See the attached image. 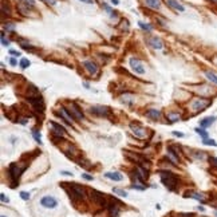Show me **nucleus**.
Wrapping results in <instances>:
<instances>
[{"label": "nucleus", "mask_w": 217, "mask_h": 217, "mask_svg": "<svg viewBox=\"0 0 217 217\" xmlns=\"http://www.w3.org/2000/svg\"><path fill=\"white\" fill-rule=\"evenodd\" d=\"M27 168V163H23V161L20 162H15L10 166V170H8V174H10V178H11V182L12 184H16L19 179V177L21 176L24 170Z\"/></svg>", "instance_id": "obj_1"}, {"label": "nucleus", "mask_w": 217, "mask_h": 217, "mask_svg": "<svg viewBox=\"0 0 217 217\" xmlns=\"http://www.w3.org/2000/svg\"><path fill=\"white\" fill-rule=\"evenodd\" d=\"M160 176H161L162 184L165 185L169 190L176 189V186L178 185V179H177V177L174 176L171 171H160Z\"/></svg>", "instance_id": "obj_2"}, {"label": "nucleus", "mask_w": 217, "mask_h": 217, "mask_svg": "<svg viewBox=\"0 0 217 217\" xmlns=\"http://www.w3.org/2000/svg\"><path fill=\"white\" fill-rule=\"evenodd\" d=\"M67 192H68V196L72 200H85L86 198V192H85V188L80 186L78 184H71L68 186H66Z\"/></svg>", "instance_id": "obj_3"}, {"label": "nucleus", "mask_w": 217, "mask_h": 217, "mask_svg": "<svg viewBox=\"0 0 217 217\" xmlns=\"http://www.w3.org/2000/svg\"><path fill=\"white\" fill-rule=\"evenodd\" d=\"M90 198L95 205H99V206H106V198H104L103 193L98 192V190H91L90 192Z\"/></svg>", "instance_id": "obj_4"}, {"label": "nucleus", "mask_w": 217, "mask_h": 217, "mask_svg": "<svg viewBox=\"0 0 217 217\" xmlns=\"http://www.w3.org/2000/svg\"><path fill=\"white\" fill-rule=\"evenodd\" d=\"M212 103L210 99H205V98H197L192 102V109L196 111H201V110H205L209 104Z\"/></svg>", "instance_id": "obj_5"}, {"label": "nucleus", "mask_w": 217, "mask_h": 217, "mask_svg": "<svg viewBox=\"0 0 217 217\" xmlns=\"http://www.w3.org/2000/svg\"><path fill=\"white\" fill-rule=\"evenodd\" d=\"M40 205L43 208H47V209H54L56 205H58V200L52 196H44V197L40 200Z\"/></svg>", "instance_id": "obj_6"}, {"label": "nucleus", "mask_w": 217, "mask_h": 217, "mask_svg": "<svg viewBox=\"0 0 217 217\" xmlns=\"http://www.w3.org/2000/svg\"><path fill=\"white\" fill-rule=\"evenodd\" d=\"M90 111L99 117H109L110 115V109L106 106H94L90 109Z\"/></svg>", "instance_id": "obj_7"}, {"label": "nucleus", "mask_w": 217, "mask_h": 217, "mask_svg": "<svg viewBox=\"0 0 217 217\" xmlns=\"http://www.w3.org/2000/svg\"><path fill=\"white\" fill-rule=\"evenodd\" d=\"M67 110H68V113L72 115V118H74L75 121H82V119H83L82 111H80L79 107H78L75 103H71V104H70V107H68Z\"/></svg>", "instance_id": "obj_8"}, {"label": "nucleus", "mask_w": 217, "mask_h": 217, "mask_svg": "<svg viewBox=\"0 0 217 217\" xmlns=\"http://www.w3.org/2000/svg\"><path fill=\"white\" fill-rule=\"evenodd\" d=\"M130 129H131L134 135L138 137V138H145V137H146V130H145L142 126H139L138 123H131Z\"/></svg>", "instance_id": "obj_9"}, {"label": "nucleus", "mask_w": 217, "mask_h": 217, "mask_svg": "<svg viewBox=\"0 0 217 217\" xmlns=\"http://www.w3.org/2000/svg\"><path fill=\"white\" fill-rule=\"evenodd\" d=\"M129 62H130L131 68H133L137 74H143V72H145V68H143V66H142V63H141V60H139V59L131 58Z\"/></svg>", "instance_id": "obj_10"}, {"label": "nucleus", "mask_w": 217, "mask_h": 217, "mask_svg": "<svg viewBox=\"0 0 217 217\" xmlns=\"http://www.w3.org/2000/svg\"><path fill=\"white\" fill-rule=\"evenodd\" d=\"M83 67H85L86 71L90 72L91 75H95L96 72H98V66H96L93 60H85L83 62Z\"/></svg>", "instance_id": "obj_11"}, {"label": "nucleus", "mask_w": 217, "mask_h": 217, "mask_svg": "<svg viewBox=\"0 0 217 217\" xmlns=\"http://www.w3.org/2000/svg\"><path fill=\"white\" fill-rule=\"evenodd\" d=\"M58 114L60 115V117L63 118V119L66 121V122L68 123V125H72V122H74V121H75L74 118H72V115L68 113V110H67V109H64V107H60V109H59Z\"/></svg>", "instance_id": "obj_12"}, {"label": "nucleus", "mask_w": 217, "mask_h": 217, "mask_svg": "<svg viewBox=\"0 0 217 217\" xmlns=\"http://www.w3.org/2000/svg\"><path fill=\"white\" fill-rule=\"evenodd\" d=\"M166 4H168L170 8H173V10L178 11V12H184L185 11V7L181 4V3L177 1V0H166Z\"/></svg>", "instance_id": "obj_13"}, {"label": "nucleus", "mask_w": 217, "mask_h": 217, "mask_svg": "<svg viewBox=\"0 0 217 217\" xmlns=\"http://www.w3.org/2000/svg\"><path fill=\"white\" fill-rule=\"evenodd\" d=\"M28 101L31 102L32 104H34V107L36 110H43V107H44V102H43V99L40 98V96H35V98H28Z\"/></svg>", "instance_id": "obj_14"}, {"label": "nucleus", "mask_w": 217, "mask_h": 217, "mask_svg": "<svg viewBox=\"0 0 217 217\" xmlns=\"http://www.w3.org/2000/svg\"><path fill=\"white\" fill-rule=\"evenodd\" d=\"M149 44L152 46L153 48H155V50H161V48L163 47V43H162V40H161L160 38H157V36H153V38H150V39H149Z\"/></svg>", "instance_id": "obj_15"}, {"label": "nucleus", "mask_w": 217, "mask_h": 217, "mask_svg": "<svg viewBox=\"0 0 217 217\" xmlns=\"http://www.w3.org/2000/svg\"><path fill=\"white\" fill-rule=\"evenodd\" d=\"M104 177L113 179V181H122L123 179L122 174L118 173V171H107V173H104Z\"/></svg>", "instance_id": "obj_16"}, {"label": "nucleus", "mask_w": 217, "mask_h": 217, "mask_svg": "<svg viewBox=\"0 0 217 217\" xmlns=\"http://www.w3.org/2000/svg\"><path fill=\"white\" fill-rule=\"evenodd\" d=\"M214 121H216V117H206L200 121V126L201 127H209L212 123H214Z\"/></svg>", "instance_id": "obj_17"}, {"label": "nucleus", "mask_w": 217, "mask_h": 217, "mask_svg": "<svg viewBox=\"0 0 217 217\" xmlns=\"http://www.w3.org/2000/svg\"><path fill=\"white\" fill-rule=\"evenodd\" d=\"M50 125L52 126L54 129H55V130H54V133H56L59 137H62L64 133H66V130H64V127H63V126L58 125V123H56V122H50Z\"/></svg>", "instance_id": "obj_18"}, {"label": "nucleus", "mask_w": 217, "mask_h": 217, "mask_svg": "<svg viewBox=\"0 0 217 217\" xmlns=\"http://www.w3.org/2000/svg\"><path fill=\"white\" fill-rule=\"evenodd\" d=\"M147 7L153 8V10H158L161 7V0H145Z\"/></svg>", "instance_id": "obj_19"}, {"label": "nucleus", "mask_w": 217, "mask_h": 217, "mask_svg": "<svg viewBox=\"0 0 217 217\" xmlns=\"http://www.w3.org/2000/svg\"><path fill=\"white\" fill-rule=\"evenodd\" d=\"M205 77H206V79L210 80L213 85L217 86V74H214V72H212V71H205Z\"/></svg>", "instance_id": "obj_20"}, {"label": "nucleus", "mask_w": 217, "mask_h": 217, "mask_svg": "<svg viewBox=\"0 0 217 217\" xmlns=\"http://www.w3.org/2000/svg\"><path fill=\"white\" fill-rule=\"evenodd\" d=\"M146 115L149 118H152V119H157V118L160 117V111H158L157 109H150L146 111Z\"/></svg>", "instance_id": "obj_21"}, {"label": "nucleus", "mask_w": 217, "mask_h": 217, "mask_svg": "<svg viewBox=\"0 0 217 217\" xmlns=\"http://www.w3.org/2000/svg\"><path fill=\"white\" fill-rule=\"evenodd\" d=\"M185 197H192V198H196V200H198V201H202V202L205 201L204 200V196L200 194V193H186Z\"/></svg>", "instance_id": "obj_22"}, {"label": "nucleus", "mask_w": 217, "mask_h": 217, "mask_svg": "<svg viewBox=\"0 0 217 217\" xmlns=\"http://www.w3.org/2000/svg\"><path fill=\"white\" fill-rule=\"evenodd\" d=\"M138 26L141 27L142 29H145V31H147V32H150L153 29V27L150 26V24H147V23H143V21H138Z\"/></svg>", "instance_id": "obj_23"}, {"label": "nucleus", "mask_w": 217, "mask_h": 217, "mask_svg": "<svg viewBox=\"0 0 217 217\" xmlns=\"http://www.w3.org/2000/svg\"><path fill=\"white\" fill-rule=\"evenodd\" d=\"M113 192L117 193V194L121 196V197H127V192H125L123 189H119V188H114V189H113Z\"/></svg>", "instance_id": "obj_24"}, {"label": "nucleus", "mask_w": 217, "mask_h": 217, "mask_svg": "<svg viewBox=\"0 0 217 217\" xmlns=\"http://www.w3.org/2000/svg\"><path fill=\"white\" fill-rule=\"evenodd\" d=\"M196 133H197V134H200V135L204 139H206V138H208V133H206V131L204 130V129H200V127H197V129H196Z\"/></svg>", "instance_id": "obj_25"}, {"label": "nucleus", "mask_w": 217, "mask_h": 217, "mask_svg": "<svg viewBox=\"0 0 217 217\" xmlns=\"http://www.w3.org/2000/svg\"><path fill=\"white\" fill-rule=\"evenodd\" d=\"M29 64H31V62H29L28 59H26V58H23L20 60V67H21V68H27Z\"/></svg>", "instance_id": "obj_26"}, {"label": "nucleus", "mask_w": 217, "mask_h": 217, "mask_svg": "<svg viewBox=\"0 0 217 217\" xmlns=\"http://www.w3.org/2000/svg\"><path fill=\"white\" fill-rule=\"evenodd\" d=\"M202 143L204 145H209V146H217V142L216 141H213V139H204L202 141Z\"/></svg>", "instance_id": "obj_27"}, {"label": "nucleus", "mask_w": 217, "mask_h": 217, "mask_svg": "<svg viewBox=\"0 0 217 217\" xmlns=\"http://www.w3.org/2000/svg\"><path fill=\"white\" fill-rule=\"evenodd\" d=\"M32 135H34V138H35V141L36 142H39V143H42V141H40V133H38L36 130H32Z\"/></svg>", "instance_id": "obj_28"}, {"label": "nucleus", "mask_w": 217, "mask_h": 217, "mask_svg": "<svg viewBox=\"0 0 217 217\" xmlns=\"http://www.w3.org/2000/svg\"><path fill=\"white\" fill-rule=\"evenodd\" d=\"M168 117L170 118V119L173 121V122H176V121H179V115H178V114H169Z\"/></svg>", "instance_id": "obj_29"}, {"label": "nucleus", "mask_w": 217, "mask_h": 217, "mask_svg": "<svg viewBox=\"0 0 217 217\" xmlns=\"http://www.w3.org/2000/svg\"><path fill=\"white\" fill-rule=\"evenodd\" d=\"M209 162H210L212 166L217 168V158H216V157H210V158H209Z\"/></svg>", "instance_id": "obj_30"}, {"label": "nucleus", "mask_w": 217, "mask_h": 217, "mask_svg": "<svg viewBox=\"0 0 217 217\" xmlns=\"http://www.w3.org/2000/svg\"><path fill=\"white\" fill-rule=\"evenodd\" d=\"M20 197L23 198V200H29V193H27V192H20Z\"/></svg>", "instance_id": "obj_31"}, {"label": "nucleus", "mask_w": 217, "mask_h": 217, "mask_svg": "<svg viewBox=\"0 0 217 217\" xmlns=\"http://www.w3.org/2000/svg\"><path fill=\"white\" fill-rule=\"evenodd\" d=\"M1 43H3V46H8V44H10V40L5 39L4 32H1Z\"/></svg>", "instance_id": "obj_32"}, {"label": "nucleus", "mask_w": 217, "mask_h": 217, "mask_svg": "<svg viewBox=\"0 0 217 217\" xmlns=\"http://www.w3.org/2000/svg\"><path fill=\"white\" fill-rule=\"evenodd\" d=\"M10 54L12 56H16V58H18V56H20V52H18V51H15V50H10Z\"/></svg>", "instance_id": "obj_33"}, {"label": "nucleus", "mask_w": 217, "mask_h": 217, "mask_svg": "<svg viewBox=\"0 0 217 217\" xmlns=\"http://www.w3.org/2000/svg\"><path fill=\"white\" fill-rule=\"evenodd\" d=\"M42 1L47 3V4H50V5H55L56 4V0H42Z\"/></svg>", "instance_id": "obj_34"}, {"label": "nucleus", "mask_w": 217, "mask_h": 217, "mask_svg": "<svg viewBox=\"0 0 217 217\" xmlns=\"http://www.w3.org/2000/svg\"><path fill=\"white\" fill-rule=\"evenodd\" d=\"M0 198H1L3 202H8V201H10V200H8V197H5L4 193H1V194H0Z\"/></svg>", "instance_id": "obj_35"}, {"label": "nucleus", "mask_w": 217, "mask_h": 217, "mask_svg": "<svg viewBox=\"0 0 217 217\" xmlns=\"http://www.w3.org/2000/svg\"><path fill=\"white\" fill-rule=\"evenodd\" d=\"M13 28H15L13 24H8V26H5V29H7V31H13Z\"/></svg>", "instance_id": "obj_36"}, {"label": "nucleus", "mask_w": 217, "mask_h": 217, "mask_svg": "<svg viewBox=\"0 0 217 217\" xmlns=\"http://www.w3.org/2000/svg\"><path fill=\"white\" fill-rule=\"evenodd\" d=\"M60 174H63V176H71L72 177V173H70V171H67V170H62Z\"/></svg>", "instance_id": "obj_37"}, {"label": "nucleus", "mask_w": 217, "mask_h": 217, "mask_svg": "<svg viewBox=\"0 0 217 217\" xmlns=\"http://www.w3.org/2000/svg\"><path fill=\"white\" fill-rule=\"evenodd\" d=\"M82 177H83V178H85V179H90V181H91V179H93V176H88V174H83Z\"/></svg>", "instance_id": "obj_38"}, {"label": "nucleus", "mask_w": 217, "mask_h": 217, "mask_svg": "<svg viewBox=\"0 0 217 217\" xmlns=\"http://www.w3.org/2000/svg\"><path fill=\"white\" fill-rule=\"evenodd\" d=\"M79 1H82V3H86V4H93V3H94V0H79Z\"/></svg>", "instance_id": "obj_39"}, {"label": "nucleus", "mask_w": 217, "mask_h": 217, "mask_svg": "<svg viewBox=\"0 0 217 217\" xmlns=\"http://www.w3.org/2000/svg\"><path fill=\"white\" fill-rule=\"evenodd\" d=\"M173 134H174L176 137H184V134H182V133H178V131H173Z\"/></svg>", "instance_id": "obj_40"}, {"label": "nucleus", "mask_w": 217, "mask_h": 217, "mask_svg": "<svg viewBox=\"0 0 217 217\" xmlns=\"http://www.w3.org/2000/svg\"><path fill=\"white\" fill-rule=\"evenodd\" d=\"M10 63L12 64V66H15V64H16V60H15V59L12 58V59H10Z\"/></svg>", "instance_id": "obj_41"}, {"label": "nucleus", "mask_w": 217, "mask_h": 217, "mask_svg": "<svg viewBox=\"0 0 217 217\" xmlns=\"http://www.w3.org/2000/svg\"><path fill=\"white\" fill-rule=\"evenodd\" d=\"M111 4H115V5L119 4V0H111Z\"/></svg>", "instance_id": "obj_42"}, {"label": "nucleus", "mask_w": 217, "mask_h": 217, "mask_svg": "<svg viewBox=\"0 0 217 217\" xmlns=\"http://www.w3.org/2000/svg\"><path fill=\"white\" fill-rule=\"evenodd\" d=\"M212 3H214V4H217V0H210Z\"/></svg>", "instance_id": "obj_43"}, {"label": "nucleus", "mask_w": 217, "mask_h": 217, "mask_svg": "<svg viewBox=\"0 0 217 217\" xmlns=\"http://www.w3.org/2000/svg\"><path fill=\"white\" fill-rule=\"evenodd\" d=\"M0 217H5V216H0Z\"/></svg>", "instance_id": "obj_44"}]
</instances>
